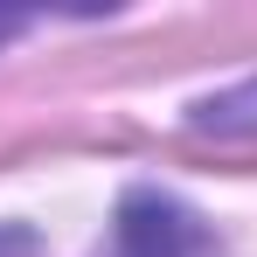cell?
<instances>
[{
	"instance_id": "6da1fadb",
	"label": "cell",
	"mask_w": 257,
	"mask_h": 257,
	"mask_svg": "<svg viewBox=\"0 0 257 257\" xmlns=\"http://www.w3.org/2000/svg\"><path fill=\"white\" fill-rule=\"evenodd\" d=\"M104 257H215V229L188 209L181 195L160 188H132L111 222V250Z\"/></svg>"
},
{
	"instance_id": "7a4b0ae2",
	"label": "cell",
	"mask_w": 257,
	"mask_h": 257,
	"mask_svg": "<svg viewBox=\"0 0 257 257\" xmlns=\"http://www.w3.org/2000/svg\"><path fill=\"white\" fill-rule=\"evenodd\" d=\"M188 132H202V139H257V77L236 84V90L202 97L188 111Z\"/></svg>"
},
{
	"instance_id": "3957f363",
	"label": "cell",
	"mask_w": 257,
	"mask_h": 257,
	"mask_svg": "<svg viewBox=\"0 0 257 257\" xmlns=\"http://www.w3.org/2000/svg\"><path fill=\"white\" fill-rule=\"evenodd\" d=\"M0 257H35V229H21V222H0Z\"/></svg>"
}]
</instances>
